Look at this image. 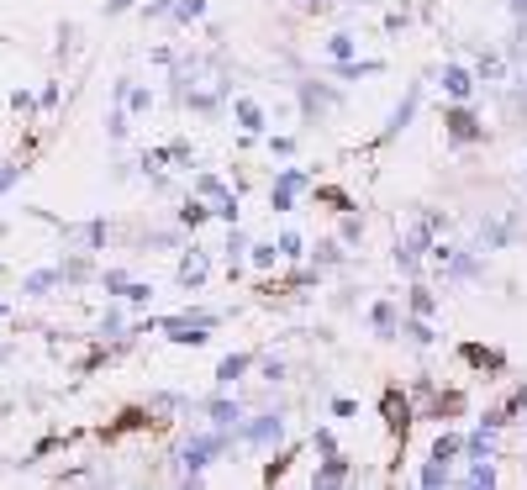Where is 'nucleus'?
<instances>
[{
    "label": "nucleus",
    "mask_w": 527,
    "mask_h": 490,
    "mask_svg": "<svg viewBox=\"0 0 527 490\" xmlns=\"http://www.w3.org/2000/svg\"><path fill=\"white\" fill-rule=\"evenodd\" d=\"M443 227H448V216L428 206V212L417 216L401 238H396V269H401V275H417V269H422V259L433 253V243L443 238Z\"/></svg>",
    "instance_id": "obj_1"
},
{
    "label": "nucleus",
    "mask_w": 527,
    "mask_h": 490,
    "mask_svg": "<svg viewBox=\"0 0 527 490\" xmlns=\"http://www.w3.org/2000/svg\"><path fill=\"white\" fill-rule=\"evenodd\" d=\"M227 443H232V432H221V428L201 432L195 443H185V448H180V480H201V475H206V464L217 459Z\"/></svg>",
    "instance_id": "obj_2"
},
{
    "label": "nucleus",
    "mask_w": 527,
    "mask_h": 490,
    "mask_svg": "<svg viewBox=\"0 0 527 490\" xmlns=\"http://www.w3.org/2000/svg\"><path fill=\"white\" fill-rule=\"evenodd\" d=\"M443 132H448L454 148H475V143H485V122L475 117L469 100H448V106H443Z\"/></svg>",
    "instance_id": "obj_3"
},
{
    "label": "nucleus",
    "mask_w": 527,
    "mask_h": 490,
    "mask_svg": "<svg viewBox=\"0 0 527 490\" xmlns=\"http://www.w3.org/2000/svg\"><path fill=\"white\" fill-rule=\"evenodd\" d=\"M285 432H290L285 411H259V417H249V422L238 428V443H249V448H279Z\"/></svg>",
    "instance_id": "obj_4"
},
{
    "label": "nucleus",
    "mask_w": 527,
    "mask_h": 490,
    "mask_svg": "<svg viewBox=\"0 0 527 490\" xmlns=\"http://www.w3.org/2000/svg\"><path fill=\"white\" fill-rule=\"evenodd\" d=\"M217 322H221L217 311H185V316H169V322H164V337H169V343H190V348H201V343L212 337Z\"/></svg>",
    "instance_id": "obj_5"
},
{
    "label": "nucleus",
    "mask_w": 527,
    "mask_h": 490,
    "mask_svg": "<svg viewBox=\"0 0 527 490\" xmlns=\"http://www.w3.org/2000/svg\"><path fill=\"white\" fill-rule=\"evenodd\" d=\"M311 190V174L306 169H296V164H285L269 184V212H296L301 206V195Z\"/></svg>",
    "instance_id": "obj_6"
},
{
    "label": "nucleus",
    "mask_w": 527,
    "mask_h": 490,
    "mask_svg": "<svg viewBox=\"0 0 527 490\" xmlns=\"http://www.w3.org/2000/svg\"><path fill=\"white\" fill-rule=\"evenodd\" d=\"M517 227H522V216H517V212L485 216V221H480V232H475V248H480V253H496V248H512V243H517Z\"/></svg>",
    "instance_id": "obj_7"
},
{
    "label": "nucleus",
    "mask_w": 527,
    "mask_h": 490,
    "mask_svg": "<svg viewBox=\"0 0 527 490\" xmlns=\"http://www.w3.org/2000/svg\"><path fill=\"white\" fill-rule=\"evenodd\" d=\"M296 95H301V122H322L338 106V90L327 80H296Z\"/></svg>",
    "instance_id": "obj_8"
},
{
    "label": "nucleus",
    "mask_w": 527,
    "mask_h": 490,
    "mask_svg": "<svg viewBox=\"0 0 527 490\" xmlns=\"http://www.w3.org/2000/svg\"><path fill=\"white\" fill-rule=\"evenodd\" d=\"M417 106H422V85H406V95L391 106V117H385V127H380V143L401 137L406 127H411V117H417Z\"/></svg>",
    "instance_id": "obj_9"
},
{
    "label": "nucleus",
    "mask_w": 527,
    "mask_h": 490,
    "mask_svg": "<svg viewBox=\"0 0 527 490\" xmlns=\"http://www.w3.org/2000/svg\"><path fill=\"white\" fill-rule=\"evenodd\" d=\"M353 480V459L348 454H322V464L311 469V490H333Z\"/></svg>",
    "instance_id": "obj_10"
},
{
    "label": "nucleus",
    "mask_w": 527,
    "mask_h": 490,
    "mask_svg": "<svg viewBox=\"0 0 527 490\" xmlns=\"http://www.w3.org/2000/svg\"><path fill=\"white\" fill-rule=\"evenodd\" d=\"M232 122L243 127V137H264L269 132V117H264V106L253 95H232Z\"/></svg>",
    "instance_id": "obj_11"
},
{
    "label": "nucleus",
    "mask_w": 527,
    "mask_h": 490,
    "mask_svg": "<svg viewBox=\"0 0 527 490\" xmlns=\"http://www.w3.org/2000/svg\"><path fill=\"white\" fill-rule=\"evenodd\" d=\"M206 275H212V253L190 243L185 253H180V285H185V290H201V285H206Z\"/></svg>",
    "instance_id": "obj_12"
},
{
    "label": "nucleus",
    "mask_w": 527,
    "mask_h": 490,
    "mask_svg": "<svg viewBox=\"0 0 527 490\" xmlns=\"http://www.w3.org/2000/svg\"><path fill=\"white\" fill-rule=\"evenodd\" d=\"M475 85H480V80H475V69H465L459 59L443 63V95H448V100H469Z\"/></svg>",
    "instance_id": "obj_13"
},
{
    "label": "nucleus",
    "mask_w": 527,
    "mask_h": 490,
    "mask_svg": "<svg viewBox=\"0 0 527 490\" xmlns=\"http://www.w3.org/2000/svg\"><path fill=\"white\" fill-rule=\"evenodd\" d=\"M206 417H212V428L232 432V438H238V428H243V406H238V396H217V400H206Z\"/></svg>",
    "instance_id": "obj_14"
},
{
    "label": "nucleus",
    "mask_w": 527,
    "mask_h": 490,
    "mask_svg": "<svg viewBox=\"0 0 527 490\" xmlns=\"http://www.w3.org/2000/svg\"><path fill=\"white\" fill-rule=\"evenodd\" d=\"M370 327H374L380 343L401 337V306H396V301H374V306H370Z\"/></svg>",
    "instance_id": "obj_15"
},
{
    "label": "nucleus",
    "mask_w": 527,
    "mask_h": 490,
    "mask_svg": "<svg viewBox=\"0 0 527 490\" xmlns=\"http://www.w3.org/2000/svg\"><path fill=\"white\" fill-rule=\"evenodd\" d=\"M327 74H333V80H348V85H353V80H364V74H385V59H359V53H353V59L327 63Z\"/></svg>",
    "instance_id": "obj_16"
},
{
    "label": "nucleus",
    "mask_w": 527,
    "mask_h": 490,
    "mask_svg": "<svg viewBox=\"0 0 527 490\" xmlns=\"http://www.w3.org/2000/svg\"><path fill=\"white\" fill-rule=\"evenodd\" d=\"M253 364H259L253 353H227V359L217 364V391H232V385H238V380H243Z\"/></svg>",
    "instance_id": "obj_17"
},
{
    "label": "nucleus",
    "mask_w": 527,
    "mask_h": 490,
    "mask_svg": "<svg viewBox=\"0 0 527 490\" xmlns=\"http://www.w3.org/2000/svg\"><path fill=\"white\" fill-rule=\"evenodd\" d=\"M401 337L411 343V348H433V343H438L433 316H417V311H411V316H401Z\"/></svg>",
    "instance_id": "obj_18"
},
{
    "label": "nucleus",
    "mask_w": 527,
    "mask_h": 490,
    "mask_svg": "<svg viewBox=\"0 0 527 490\" xmlns=\"http://www.w3.org/2000/svg\"><path fill=\"white\" fill-rule=\"evenodd\" d=\"M385 417H391V432L406 443V428H411V400L401 391H385Z\"/></svg>",
    "instance_id": "obj_19"
},
{
    "label": "nucleus",
    "mask_w": 527,
    "mask_h": 490,
    "mask_svg": "<svg viewBox=\"0 0 527 490\" xmlns=\"http://www.w3.org/2000/svg\"><path fill=\"white\" fill-rule=\"evenodd\" d=\"M306 259L316 264V269H338L343 259H348V243H343V238H322V243L311 248Z\"/></svg>",
    "instance_id": "obj_20"
},
{
    "label": "nucleus",
    "mask_w": 527,
    "mask_h": 490,
    "mask_svg": "<svg viewBox=\"0 0 527 490\" xmlns=\"http://www.w3.org/2000/svg\"><path fill=\"white\" fill-rule=\"evenodd\" d=\"M417 485H428V490H443V485H454V464H443L428 454V464H422V475H417Z\"/></svg>",
    "instance_id": "obj_21"
},
{
    "label": "nucleus",
    "mask_w": 527,
    "mask_h": 490,
    "mask_svg": "<svg viewBox=\"0 0 527 490\" xmlns=\"http://www.w3.org/2000/svg\"><path fill=\"white\" fill-rule=\"evenodd\" d=\"M459 353H465V364H469V369H480V374H485V369H491V374H496V369L506 364V359H501L496 348H480V343H465V348H459Z\"/></svg>",
    "instance_id": "obj_22"
},
{
    "label": "nucleus",
    "mask_w": 527,
    "mask_h": 490,
    "mask_svg": "<svg viewBox=\"0 0 527 490\" xmlns=\"http://www.w3.org/2000/svg\"><path fill=\"white\" fill-rule=\"evenodd\" d=\"M475 80L501 85V80H506V59H501V53H475Z\"/></svg>",
    "instance_id": "obj_23"
},
{
    "label": "nucleus",
    "mask_w": 527,
    "mask_h": 490,
    "mask_svg": "<svg viewBox=\"0 0 527 490\" xmlns=\"http://www.w3.org/2000/svg\"><path fill=\"white\" fill-rule=\"evenodd\" d=\"M501 475H496V464L491 459H469L465 464V475H459V485H496Z\"/></svg>",
    "instance_id": "obj_24"
},
{
    "label": "nucleus",
    "mask_w": 527,
    "mask_h": 490,
    "mask_svg": "<svg viewBox=\"0 0 527 490\" xmlns=\"http://www.w3.org/2000/svg\"><path fill=\"white\" fill-rule=\"evenodd\" d=\"M433 459H443V464L465 459V438H459V432H438L433 438Z\"/></svg>",
    "instance_id": "obj_25"
},
{
    "label": "nucleus",
    "mask_w": 527,
    "mask_h": 490,
    "mask_svg": "<svg viewBox=\"0 0 527 490\" xmlns=\"http://www.w3.org/2000/svg\"><path fill=\"white\" fill-rule=\"evenodd\" d=\"M353 53H359V37H353V32H333V37H327V63L353 59Z\"/></svg>",
    "instance_id": "obj_26"
},
{
    "label": "nucleus",
    "mask_w": 527,
    "mask_h": 490,
    "mask_svg": "<svg viewBox=\"0 0 527 490\" xmlns=\"http://www.w3.org/2000/svg\"><path fill=\"white\" fill-rule=\"evenodd\" d=\"M249 264H253V269H264V275H269L275 264H285V259H279V243H253V248H249Z\"/></svg>",
    "instance_id": "obj_27"
},
{
    "label": "nucleus",
    "mask_w": 527,
    "mask_h": 490,
    "mask_svg": "<svg viewBox=\"0 0 527 490\" xmlns=\"http://www.w3.org/2000/svg\"><path fill=\"white\" fill-rule=\"evenodd\" d=\"M275 243H279V259H285V264H301V259H306V243H301V232H290V227L279 232Z\"/></svg>",
    "instance_id": "obj_28"
},
{
    "label": "nucleus",
    "mask_w": 527,
    "mask_h": 490,
    "mask_svg": "<svg viewBox=\"0 0 527 490\" xmlns=\"http://www.w3.org/2000/svg\"><path fill=\"white\" fill-rule=\"evenodd\" d=\"M206 221H212V206H206V201H185V206H180V227L195 232V227H206Z\"/></svg>",
    "instance_id": "obj_29"
},
{
    "label": "nucleus",
    "mask_w": 527,
    "mask_h": 490,
    "mask_svg": "<svg viewBox=\"0 0 527 490\" xmlns=\"http://www.w3.org/2000/svg\"><path fill=\"white\" fill-rule=\"evenodd\" d=\"M406 306L417 311V316H433L438 311V296L428 290V285H411V296H406Z\"/></svg>",
    "instance_id": "obj_30"
},
{
    "label": "nucleus",
    "mask_w": 527,
    "mask_h": 490,
    "mask_svg": "<svg viewBox=\"0 0 527 490\" xmlns=\"http://www.w3.org/2000/svg\"><path fill=\"white\" fill-rule=\"evenodd\" d=\"M195 195H201V201H227L232 190H227L217 174H195Z\"/></svg>",
    "instance_id": "obj_31"
},
{
    "label": "nucleus",
    "mask_w": 527,
    "mask_h": 490,
    "mask_svg": "<svg viewBox=\"0 0 527 490\" xmlns=\"http://www.w3.org/2000/svg\"><path fill=\"white\" fill-rule=\"evenodd\" d=\"M338 238L348 248H359L364 243V216H353V212H343V227H338Z\"/></svg>",
    "instance_id": "obj_32"
},
{
    "label": "nucleus",
    "mask_w": 527,
    "mask_h": 490,
    "mask_svg": "<svg viewBox=\"0 0 527 490\" xmlns=\"http://www.w3.org/2000/svg\"><path fill=\"white\" fill-rule=\"evenodd\" d=\"M206 16V0H174V22H201Z\"/></svg>",
    "instance_id": "obj_33"
},
{
    "label": "nucleus",
    "mask_w": 527,
    "mask_h": 490,
    "mask_svg": "<svg viewBox=\"0 0 527 490\" xmlns=\"http://www.w3.org/2000/svg\"><path fill=\"white\" fill-rule=\"evenodd\" d=\"M316 201H327L333 212H353V201H348L343 190H327V184H316Z\"/></svg>",
    "instance_id": "obj_34"
},
{
    "label": "nucleus",
    "mask_w": 527,
    "mask_h": 490,
    "mask_svg": "<svg viewBox=\"0 0 527 490\" xmlns=\"http://www.w3.org/2000/svg\"><path fill=\"white\" fill-rule=\"evenodd\" d=\"M311 448H316V454H338V438H333L327 428H316L311 432Z\"/></svg>",
    "instance_id": "obj_35"
},
{
    "label": "nucleus",
    "mask_w": 527,
    "mask_h": 490,
    "mask_svg": "<svg viewBox=\"0 0 527 490\" xmlns=\"http://www.w3.org/2000/svg\"><path fill=\"white\" fill-rule=\"evenodd\" d=\"M269 154H275V158H290V154H296V137H290V132L269 137Z\"/></svg>",
    "instance_id": "obj_36"
},
{
    "label": "nucleus",
    "mask_w": 527,
    "mask_h": 490,
    "mask_svg": "<svg viewBox=\"0 0 527 490\" xmlns=\"http://www.w3.org/2000/svg\"><path fill=\"white\" fill-rule=\"evenodd\" d=\"M333 417H338V422H353V417H359V400L338 396V400H333Z\"/></svg>",
    "instance_id": "obj_37"
},
{
    "label": "nucleus",
    "mask_w": 527,
    "mask_h": 490,
    "mask_svg": "<svg viewBox=\"0 0 527 490\" xmlns=\"http://www.w3.org/2000/svg\"><path fill=\"white\" fill-rule=\"evenodd\" d=\"M127 106H132V111H137V117H143V111H148V106H154V95H148V90H132V85H127Z\"/></svg>",
    "instance_id": "obj_38"
},
{
    "label": "nucleus",
    "mask_w": 527,
    "mask_h": 490,
    "mask_svg": "<svg viewBox=\"0 0 527 490\" xmlns=\"http://www.w3.org/2000/svg\"><path fill=\"white\" fill-rule=\"evenodd\" d=\"M259 374H264L269 385H279V380H285V364H279V359H264V364H259Z\"/></svg>",
    "instance_id": "obj_39"
},
{
    "label": "nucleus",
    "mask_w": 527,
    "mask_h": 490,
    "mask_svg": "<svg viewBox=\"0 0 527 490\" xmlns=\"http://www.w3.org/2000/svg\"><path fill=\"white\" fill-rule=\"evenodd\" d=\"M506 11H512L517 22H527V0H506Z\"/></svg>",
    "instance_id": "obj_40"
},
{
    "label": "nucleus",
    "mask_w": 527,
    "mask_h": 490,
    "mask_svg": "<svg viewBox=\"0 0 527 490\" xmlns=\"http://www.w3.org/2000/svg\"><path fill=\"white\" fill-rule=\"evenodd\" d=\"M11 180H16V169H0V190H5Z\"/></svg>",
    "instance_id": "obj_41"
},
{
    "label": "nucleus",
    "mask_w": 527,
    "mask_h": 490,
    "mask_svg": "<svg viewBox=\"0 0 527 490\" xmlns=\"http://www.w3.org/2000/svg\"><path fill=\"white\" fill-rule=\"evenodd\" d=\"M127 5H132V0H111V5H106V11H127Z\"/></svg>",
    "instance_id": "obj_42"
},
{
    "label": "nucleus",
    "mask_w": 527,
    "mask_h": 490,
    "mask_svg": "<svg viewBox=\"0 0 527 490\" xmlns=\"http://www.w3.org/2000/svg\"><path fill=\"white\" fill-rule=\"evenodd\" d=\"M522 180H527V169H522Z\"/></svg>",
    "instance_id": "obj_43"
}]
</instances>
